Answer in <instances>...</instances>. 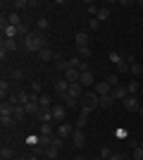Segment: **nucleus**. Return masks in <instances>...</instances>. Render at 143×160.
Returning a JSON list of instances; mask_svg holds the SVG:
<instances>
[{
    "instance_id": "9",
    "label": "nucleus",
    "mask_w": 143,
    "mask_h": 160,
    "mask_svg": "<svg viewBox=\"0 0 143 160\" xmlns=\"http://www.w3.org/2000/svg\"><path fill=\"white\" fill-rule=\"evenodd\" d=\"M93 91H95V93H98V96H110V93H112V86H110L107 81H98Z\"/></svg>"
},
{
    "instance_id": "43",
    "label": "nucleus",
    "mask_w": 143,
    "mask_h": 160,
    "mask_svg": "<svg viewBox=\"0 0 143 160\" xmlns=\"http://www.w3.org/2000/svg\"><path fill=\"white\" fill-rule=\"evenodd\" d=\"M134 160H143V148L141 146L134 148Z\"/></svg>"
},
{
    "instance_id": "37",
    "label": "nucleus",
    "mask_w": 143,
    "mask_h": 160,
    "mask_svg": "<svg viewBox=\"0 0 143 160\" xmlns=\"http://www.w3.org/2000/svg\"><path fill=\"white\" fill-rule=\"evenodd\" d=\"M105 81H107V84H110L112 88H115V86H119V74H110V77H107Z\"/></svg>"
},
{
    "instance_id": "36",
    "label": "nucleus",
    "mask_w": 143,
    "mask_h": 160,
    "mask_svg": "<svg viewBox=\"0 0 143 160\" xmlns=\"http://www.w3.org/2000/svg\"><path fill=\"white\" fill-rule=\"evenodd\" d=\"M129 72V62H126V58H124L119 65H117V74H126Z\"/></svg>"
},
{
    "instance_id": "14",
    "label": "nucleus",
    "mask_w": 143,
    "mask_h": 160,
    "mask_svg": "<svg viewBox=\"0 0 143 160\" xmlns=\"http://www.w3.org/2000/svg\"><path fill=\"white\" fill-rule=\"evenodd\" d=\"M67 91H69V81L67 79H60L57 84H55V93H57V96H64Z\"/></svg>"
},
{
    "instance_id": "12",
    "label": "nucleus",
    "mask_w": 143,
    "mask_h": 160,
    "mask_svg": "<svg viewBox=\"0 0 143 160\" xmlns=\"http://www.w3.org/2000/svg\"><path fill=\"white\" fill-rule=\"evenodd\" d=\"M67 93H69V96H74V98H81L86 91H83V86L76 81V84H69V91H67Z\"/></svg>"
},
{
    "instance_id": "38",
    "label": "nucleus",
    "mask_w": 143,
    "mask_h": 160,
    "mask_svg": "<svg viewBox=\"0 0 143 160\" xmlns=\"http://www.w3.org/2000/svg\"><path fill=\"white\" fill-rule=\"evenodd\" d=\"M126 91H129V96H136V93H138V81H131V84H126Z\"/></svg>"
},
{
    "instance_id": "52",
    "label": "nucleus",
    "mask_w": 143,
    "mask_h": 160,
    "mask_svg": "<svg viewBox=\"0 0 143 160\" xmlns=\"http://www.w3.org/2000/svg\"><path fill=\"white\" fill-rule=\"evenodd\" d=\"M14 160H26V158H14Z\"/></svg>"
},
{
    "instance_id": "11",
    "label": "nucleus",
    "mask_w": 143,
    "mask_h": 160,
    "mask_svg": "<svg viewBox=\"0 0 143 160\" xmlns=\"http://www.w3.org/2000/svg\"><path fill=\"white\" fill-rule=\"evenodd\" d=\"M79 77H81V72H79V69H74V67H69L67 72H64V79H67L69 84H76V81H79Z\"/></svg>"
},
{
    "instance_id": "29",
    "label": "nucleus",
    "mask_w": 143,
    "mask_h": 160,
    "mask_svg": "<svg viewBox=\"0 0 143 160\" xmlns=\"http://www.w3.org/2000/svg\"><path fill=\"white\" fill-rule=\"evenodd\" d=\"M112 153H115V151H112L110 146H102L100 153H98V160H110V158H112Z\"/></svg>"
},
{
    "instance_id": "7",
    "label": "nucleus",
    "mask_w": 143,
    "mask_h": 160,
    "mask_svg": "<svg viewBox=\"0 0 143 160\" xmlns=\"http://www.w3.org/2000/svg\"><path fill=\"white\" fill-rule=\"evenodd\" d=\"M122 105L126 108L129 112H138V110H141V105H138V98H136V96H126V98L122 100Z\"/></svg>"
},
{
    "instance_id": "23",
    "label": "nucleus",
    "mask_w": 143,
    "mask_h": 160,
    "mask_svg": "<svg viewBox=\"0 0 143 160\" xmlns=\"http://www.w3.org/2000/svg\"><path fill=\"white\" fill-rule=\"evenodd\" d=\"M48 29H50V22H48L45 17H38V22H36V31H43V33H45Z\"/></svg>"
},
{
    "instance_id": "5",
    "label": "nucleus",
    "mask_w": 143,
    "mask_h": 160,
    "mask_svg": "<svg viewBox=\"0 0 143 160\" xmlns=\"http://www.w3.org/2000/svg\"><path fill=\"white\" fill-rule=\"evenodd\" d=\"M50 112H53V122H64V117H67V105L55 103V105L50 108Z\"/></svg>"
},
{
    "instance_id": "19",
    "label": "nucleus",
    "mask_w": 143,
    "mask_h": 160,
    "mask_svg": "<svg viewBox=\"0 0 143 160\" xmlns=\"http://www.w3.org/2000/svg\"><path fill=\"white\" fill-rule=\"evenodd\" d=\"M38 105H41V108H48V110H50L55 103L50 100V96H48V93H41V96H38Z\"/></svg>"
},
{
    "instance_id": "51",
    "label": "nucleus",
    "mask_w": 143,
    "mask_h": 160,
    "mask_svg": "<svg viewBox=\"0 0 143 160\" xmlns=\"http://www.w3.org/2000/svg\"><path fill=\"white\" fill-rule=\"evenodd\" d=\"M138 115H141V117H143V105H141V110H138Z\"/></svg>"
},
{
    "instance_id": "20",
    "label": "nucleus",
    "mask_w": 143,
    "mask_h": 160,
    "mask_svg": "<svg viewBox=\"0 0 143 160\" xmlns=\"http://www.w3.org/2000/svg\"><path fill=\"white\" fill-rule=\"evenodd\" d=\"M38 134H41V136H55V129H53V124H50V122H43Z\"/></svg>"
},
{
    "instance_id": "28",
    "label": "nucleus",
    "mask_w": 143,
    "mask_h": 160,
    "mask_svg": "<svg viewBox=\"0 0 143 160\" xmlns=\"http://www.w3.org/2000/svg\"><path fill=\"white\" fill-rule=\"evenodd\" d=\"M0 158H2V160H14V151L10 146H2V148H0Z\"/></svg>"
},
{
    "instance_id": "44",
    "label": "nucleus",
    "mask_w": 143,
    "mask_h": 160,
    "mask_svg": "<svg viewBox=\"0 0 143 160\" xmlns=\"http://www.w3.org/2000/svg\"><path fill=\"white\" fill-rule=\"evenodd\" d=\"M86 122H88V120H83V117H79V120H76V124H74V127H76V129H83V127H86Z\"/></svg>"
},
{
    "instance_id": "1",
    "label": "nucleus",
    "mask_w": 143,
    "mask_h": 160,
    "mask_svg": "<svg viewBox=\"0 0 143 160\" xmlns=\"http://www.w3.org/2000/svg\"><path fill=\"white\" fill-rule=\"evenodd\" d=\"M43 48H45V33L43 31H31L24 38V50H29V53H41Z\"/></svg>"
},
{
    "instance_id": "41",
    "label": "nucleus",
    "mask_w": 143,
    "mask_h": 160,
    "mask_svg": "<svg viewBox=\"0 0 143 160\" xmlns=\"http://www.w3.org/2000/svg\"><path fill=\"white\" fill-rule=\"evenodd\" d=\"M88 29H91V31H98V29H100V22L95 19V17H91V22H88Z\"/></svg>"
},
{
    "instance_id": "53",
    "label": "nucleus",
    "mask_w": 143,
    "mask_h": 160,
    "mask_svg": "<svg viewBox=\"0 0 143 160\" xmlns=\"http://www.w3.org/2000/svg\"><path fill=\"white\" fill-rule=\"evenodd\" d=\"M138 146H141V148H143V141H141V143H138Z\"/></svg>"
},
{
    "instance_id": "39",
    "label": "nucleus",
    "mask_w": 143,
    "mask_h": 160,
    "mask_svg": "<svg viewBox=\"0 0 143 160\" xmlns=\"http://www.w3.org/2000/svg\"><path fill=\"white\" fill-rule=\"evenodd\" d=\"M55 67H57V69H60V72L64 74V72L69 69V60H57V65H55Z\"/></svg>"
},
{
    "instance_id": "54",
    "label": "nucleus",
    "mask_w": 143,
    "mask_h": 160,
    "mask_svg": "<svg viewBox=\"0 0 143 160\" xmlns=\"http://www.w3.org/2000/svg\"><path fill=\"white\" fill-rule=\"evenodd\" d=\"M141 96H143V86H141Z\"/></svg>"
},
{
    "instance_id": "45",
    "label": "nucleus",
    "mask_w": 143,
    "mask_h": 160,
    "mask_svg": "<svg viewBox=\"0 0 143 160\" xmlns=\"http://www.w3.org/2000/svg\"><path fill=\"white\" fill-rule=\"evenodd\" d=\"M62 141H64V139H60V136H55V139H53V146H57V148L62 151Z\"/></svg>"
},
{
    "instance_id": "33",
    "label": "nucleus",
    "mask_w": 143,
    "mask_h": 160,
    "mask_svg": "<svg viewBox=\"0 0 143 160\" xmlns=\"http://www.w3.org/2000/svg\"><path fill=\"white\" fill-rule=\"evenodd\" d=\"M91 55H93V50H91V46H83V48H79V58H81V60H88Z\"/></svg>"
},
{
    "instance_id": "4",
    "label": "nucleus",
    "mask_w": 143,
    "mask_h": 160,
    "mask_svg": "<svg viewBox=\"0 0 143 160\" xmlns=\"http://www.w3.org/2000/svg\"><path fill=\"white\" fill-rule=\"evenodd\" d=\"M76 132V127H72L69 122H60L57 124V129H55V134L60 136V139H72V134Z\"/></svg>"
},
{
    "instance_id": "16",
    "label": "nucleus",
    "mask_w": 143,
    "mask_h": 160,
    "mask_svg": "<svg viewBox=\"0 0 143 160\" xmlns=\"http://www.w3.org/2000/svg\"><path fill=\"white\" fill-rule=\"evenodd\" d=\"M74 41H76V48H83V46H88V41H91V38H88V33H86V31H79Z\"/></svg>"
},
{
    "instance_id": "22",
    "label": "nucleus",
    "mask_w": 143,
    "mask_h": 160,
    "mask_svg": "<svg viewBox=\"0 0 143 160\" xmlns=\"http://www.w3.org/2000/svg\"><path fill=\"white\" fill-rule=\"evenodd\" d=\"M12 115H14V120H17V122H21V120H24V115H26V108H24V105H14Z\"/></svg>"
},
{
    "instance_id": "21",
    "label": "nucleus",
    "mask_w": 143,
    "mask_h": 160,
    "mask_svg": "<svg viewBox=\"0 0 143 160\" xmlns=\"http://www.w3.org/2000/svg\"><path fill=\"white\" fill-rule=\"evenodd\" d=\"M129 72L134 74V77H143V65H138L136 60H134V62H129Z\"/></svg>"
},
{
    "instance_id": "24",
    "label": "nucleus",
    "mask_w": 143,
    "mask_h": 160,
    "mask_svg": "<svg viewBox=\"0 0 143 160\" xmlns=\"http://www.w3.org/2000/svg\"><path fill=\"white\" fill-rule=\"evenodd\" d=\"M24 108H26V115H34V117L41 112V105H38V100H34V103H29V105H24Z\"/></svg>"
},
{
    "instance_id": "42",
    "label": "nucleus",
    "mask_w": 143,
    "mask_h": 160,
    "mask_svg": "<svg viewBox=\"0 0 143 160\" xmlns=\"http://www.w3.org/2000/svg\"><path fill=\"white\" fill-rule=\"evenodd\" d=\"M110 60L115 62V65H119V62L124 60V55H119V53H110Z\"/></svg>"
},
{
    "instance_id": "18",
    "label": "nucleus",
    "mask_w": 143,
    "mask_h": 160,
    "mask_svg": "<svg viewBox=\"0 0 143 160\" xmlns=\"http://www.w3.org/2000/svg\"><path fill=\"white\" fill-rule=\"evenodd\" d=\"M7 22H10L12 27H17V29L24 24V22H21V17H19V12H10V14H7Z\"/></svg>"
},
{
    "instance_id": "46",
    "label": "nucleus",
    "mask_w": 143,
    "mask_h": 160,
    "mask_svg": "<svg viewBox=\"0 0 143 160\" xmlns=\"http://www.w3.org/2000/svg\"><path fill=\"white\" fill-rule=\"evenodd\" d=\"M21 7H26V2H24V0H17V2H14V12L21 10Z\"/></svg>"
},
{
    "instance_id": "26",
    "label": "nucleus",
    "mask_w": 143,
    "mask_h": 160,
    "mask_svg": "<svg viewBox=\"0 0 143 160\" xmlns=\"http://www.w3.org/2000/svg\"><path fill=\"white\" fill-rule=\"evenodd\" d=\"M38 58H41V60L43 62H48V60H55V53H53V50H50V48H43V50H41V53H38Z\"/></svg>"
},
{
    "instance_id": "17",
    "label": "nucleus",
    "mask_w": 143,
    "mask_h": 160,
    "mask_svg": "<svg viewBox=\"0 0 143 160\" xmlns=\"http://www.w3.org/2000/svg\"><path fill=\"white\" fill-rule=\"evenodd\" d=\"M110 14H112V12H110V7H98L95 19H98V22H107V19H110Z\"/></svg>"
},
{
    "instance_id": "2",
    "label": "nucleus",
    "mask_w": 143,
    "mask_h": 160,
    "mask_svg": "<svg viewBox=\"0 0 143 160\" xmlns=\"http://www.w3.org/2000/svg\"><path fill=\"white\" fill-rule=\"evenodd\" d=\"M95 105H100V96L95 93V91H88V93L81 96V108H88V110H93Z\"/></svg>"
},
{
    "instance_id": "6",
    "label": "nucleus",
    "mask_w": 143,
    "mask_h": 160,
    "mask_svg": "<svg viewBox=\"0 0 143 160\" xmlns=\"http://www.w3.org/2000/svg\"><path fill=\"white\" fill-rule=\"evenodd\" d=\"M72 143H74L76 151H81V148L86 146V134H83V129H76V132L72 134Z\"/></svg>"
},
{
    "instance_id": "25",
    "label": "nucleus",
    "mask_w": 143,
    "mask_h": 160,
    "mask_svg": "<svg viewBox=\"0 0 143 160\" xmlns=\"http://www.w3.org/2000/svg\"><path fill=\"white\" fill-rule=\"evenodd\" d=\"M43 155H45V158H50V160H55V158H57V155H60V148L50 143V146L45 148V153H43Z\"/></svg>"
},
{
    "instance_id": "35",
    "label": "nucleus",
    "mask_w": 143,
    "mask_h": 160,
    "mask_svg": "<svg viewBox=\"0 0 143 160\" xmlns=\"http://www.w3.org/2000/svg\"><path fill=\"white\" fill-rule=\"evenodd\" d=\"M29 88H31V93H36V96H41V93H43L41 81H31V84H29Z\"/></svg>"
},
{
    "instance_id": "10",
    "label": "nucleus",
    "mask_w": 143,
    "mask_h": 160,
    "mask_svg": "<svg viewBox=\"0 0 143 160\" xmlns=\"http://www.w3.org/2000/svg\"><path fill=\"white\" fill-rule=\"evenodd\" d=\"M93 81H95V77H93V72H91V69H88V72H81V77H79V84H81L83 88L91 86Z\"/></svg>"
},
{
    "instance_id": "47",
    "label": "nucleus",
    "mask_w": 143,
    "mask_h": 160,
    "mask_svg": "<svg viewBox=\"0 0 143 160\" xmlns=\"http://www.w3.org/2000/svg\"><path fill=\"white\" fill-rule=\"evenodd\" d=\"M110 160H126V155H124V153H112Z\"/></svg>"
},
{
    "instance_id": "13",
    "label": "nucleus",
    "mask_w": 143,
    "mask_h": 160,
    "mask_svg": "<svg viewBox=\"0 0 143 160\" xmlns=\"http://www.w3.org/2000/svg\"><path fill=\"white\" fill-rule=\"evenodd\" d=\"M2 48L7 53H14V50H19V43H17V38H2Z\"/></svg>"
},
{
    "instance_id": "49",
    "label": "nucleus",
    "mask_w": 143,
    "mask_h": 160,
    "mask_svg": "<svg viewBox=\"0 0 143 160\" xmlns=\"http://www.w3.org/2000/svg\"><path fill=\"white\" fill-rule=\"evenodd\" d=\"M26 160H41V158H38L36 153H31V155H26Z\"/></svg>"
},
{
    "instance_id": "15",
    "label": "nucleus",
    "mask_w": 143,
    "mask_h": 160,
    "mask_svg": "<svg viewBox=\"0 0 143 160\" xmlns=\"http://www.w3.org/2000/svg\"><path fill=\"white\" fill-rule=\"evenodd\" d=\"M36 120L41 122V124H43V122H53V112H50L48 108H41V112L36 115Z\"/></svg>"
},
{
    "instance_id": "31",
    "label": "nucleus",
    "mask_w": 143,
    "mask_h": 160,
    "mask_svg": "<svg viewBox=\"0 0 143 160\" xmlns=\"http://www.w3.org/2000/svg\"><path fill=\"white\" fill-rule=\"evenodd\" d=\"M0 122H2V127H12V124H17L14 115H0Z\"/></svg>"
},
{
    "instance_id": "40",
    "label": "nucleus",
    "mask_w": 143,
    "mask_h": 160,
    "mask_svg": "<svg viewBox=\"0 0 143 160\" xmlns=\"http://www.w3.org/2000/svg\"><path fill=\"white\" fill-rule=\"evenodd\" d=\"M38 143H41V136H29L26 139V146H31V148H36Z\"/></svg>"
},
{
    "instance_id": "48",
    "label": "nucleus",
    "mask_w": 143,
    "mask_h": 160,
    "mask_svg": "<svg viewBox=\"0 0 143 160\" xmlns=\"http://www.w3.org/2000/svg\"><path fill=\"white\" fill-rule=\"evenodd\" d=\"M7 55H10V53H7V50H5V48H2V46H0V58H2V62H5V60H7Z\"/></svg>"
},
{
    "instance_id": "32",
    "label": "nucleus",
    "mask_w": 143,
    "mask_h": 160,
    "mask_svg": "<svg viewBox=\"0 0 143 160\" xmlns=\"http://www.w3.org/2000/svg\"><path fill=\"white\" fill-rule=\"evenodd\" d=\"M112 105H115V98H112V96H100V108L107 110V108H112Z\"/></svg>"
},
{
    "instance_id": "3",
    "label": "nucleus",
    "mask_w": 143,
    "mask_h": 160,
    "mask_svg": "<svg viewBox=\"0 0 143 160\" xmlns=\"http://www.w3.org/2000/svg\"><path fill=\"white\" fill-rule=\"evenodd\" d=\"M0 29H2V38H14V36H19V29H17V27H12V24L7 22V17H5V14H2Z\"/></svg>"
},
{
    "instance_id": "50",
    "label": "nucleus",
    "mask_w": 143,
    "mask_h": 160,
    "mask_svg": "<svg viewBox=\"0 0 143 160\" xmlns=\"http://www.w3.org/2000/svg\"><path fill=\"white\" fill-rule=\"evenodd\" d=\"M74 160H86V158H83V155H76V158Z\"/></svg>"
},
{
    "instance_id": "27",
    "label": "nucleus",
    "mask_w": 143,
    "mask_h": 160,
    "mask_svg": "<svg viewBox=\"0 0 143 160\" xmlns=\"http://www.w3.org/2000/svg\"><path fill=\"white\" fill-rule=\"evenodd\" d=\"M62 103H64V105H67V110H69V108H76L79 98H74V96H69V93H64V96H62Z\"/></svg>"
},
{
    "instance_id": "34",
    "label": "nucleus",
    "mask_w": 143,
    "mask_h": 160,
    "mask_svg": "<svg viewBox=\"0 0 143 160\" xmlns=\"http://www.w3.org/2000/svg\"><path fill=\"white\" fill-rule=\"evenodd\" d=\"M7 74H10L12 79H17V81L21 79V69H19V67H7Z\"/></svg>"
},
{
    "instance_id": "30",
    "label": "nucleus",
    "mask_w": 143,
    "mask_h": 160,
    "mask_svg": "<svg viewBox=\"0 0 143 160\" xmlns=\"http://www.w3.org/2000/svg\"><path fill=\"white\" fill-rule=\"evenodd\" d=\"M7 93H10V81H5V79H2V81H0V98H2V100H7V98H10Z\"/></svg>"
},
{
    "instance_id": "8",
    "label": "nucleus",
    "mask_w": 143,
    "mask_h": 160,
    "mask_svg": "<svg viewBox=\"0 0 143 160\" xmlns=\"http://www.w3.org/2000/svg\"><path fill=\"white\" fill-rule=\"evenodd\" d=\"M110 96L115 98V103H122V100L129 96V91H126V86H124V84H119V86L112 88V93H110Z\"/></svg>"
}]
</instances>
